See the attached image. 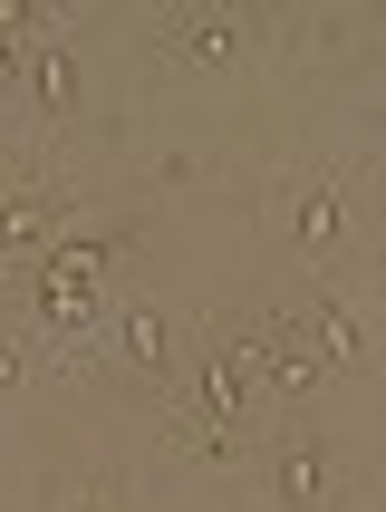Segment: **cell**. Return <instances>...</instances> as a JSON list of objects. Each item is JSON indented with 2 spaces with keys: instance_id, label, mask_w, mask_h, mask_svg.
<instances>
[{
  "instance_id": "6da1fadb",
  "label": "cell",
  "mask_w": 386,
  "mask_h": 512,
  "mask_svg": "<svg viewBox=\"0 0 386 512\" xmlns=\"http://www.w3.org/2000/svg\"><path fill=\"white\" fill-rule=\"evenodd\" d=\"M280 223H290L300 252H338V242H358L348 184H329V174H290V184H280Z\"/></svg>"
},
{
  "instance_id": "7a4b0ae2",
  "label": "cell",
  "mask_w": 386,
  "mask_h": 512,
  "mask_svg": "<svg viewBox=\"0 0 386 512\" xmlns=\"http://www.w3.org/2000/svg\"><path fill=\"white\" fill-rule=\"evenodd\" d=\"M107 310H116V358L145 368V377H165V310L155 300H107Z\"/></svg>"
},
{
  "instance_id": "3957f363",
  "label": "cell",
  "mask_w": 386,
  "mask_h": 512,
  "mask_svg": "<svg viewBox=\"0 0 386 512\" xmlns=\"http://www.w3.org/2000/svg\"><path fill=\"white\" fill-rule=\"evenodd\" d=\"M271 464H280V503H300V512L329 503V464H338L329 445H309V435H300V445H280Z\"/></svg>"
},
{
  "instance_id": "277c9868",
  "label": "cell",
  "mask_w": 386,
  "mask_h": 512,
  "mask_svg": "<svg viewBox=\"0 0 386 512\" xmlns=\"http://www.w3.org/2000/svg\"><path fill=\"white\" fill-rule=\"evenodd\" d=\"M49 242H58V213H49V203H39V194H10V203H0V252H39V261H49Z\"/></svg>"
},
{
  "instance_id": "5b68a950",
  "label": "cell",
  "mask_w": 386,
  "mask_h": 512,
  "mask_svg": "<svg viewBox=\"0 0 386 512\" xmlns=\"http://www.w3.org/2000/svg\"><path fill=\"white\" fill-rule=\"evenodd\" d=\"M20 78L39 87V107H68V97H78V58L58 49V39H29V49H20Z\"/></svg>"
},
{
  "instance_id": "8992f818",
  "label": "cell",
  "mask_w": 386,
  "mask_h": 512,
  "mask_svg": "<svg viewBox=\"0 0 386 512\" xmlns=\"http://www.w3.org/2000/svg\"><path fill=\"white\" fill-rule=\"evenodd\" d=\"M319 358H348V368L367 358V319H358V300H338V290H319Z\"/></svg>"
},
{
  "instance_id": "52a82bcc",
  "label": "cell",
  "mask_w": 386,
  "mask_h": 512,
  "mask_svg": "<svg viewBox=\"0 0 386 512\" xmlns=\"http://www.w3.org/2000/svg\"><path fill=\"white\" fill-rule=\"evenodd\" d=\"M174 39L203 49V58H222V49H232V20H222V10H193V20H174Z\"/></svg>"
},
{
  "instance_id": "ba28073f",
  "label": "cell",
  "mask_w": 386,
  "mask_h": 512,
  "mask_svg": "<svg viewBox=\"0 0 386 512\" xmlns=\"http://www.w3.org/2000/svg\"><path fill=\"white\" fill-rule=\"evenodd\" d=\"M20 368H29V358H20V348H10V339H0V397L20 387Z\"/></svg>"
}]
</instances>
